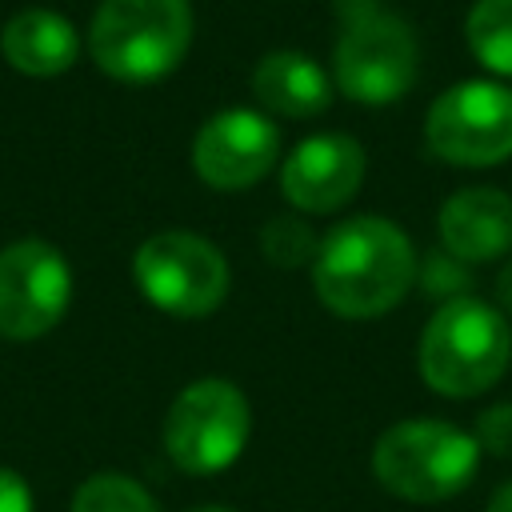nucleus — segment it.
<instances>
[{
    "instance_id": "nucleus-9",
    "label": "nucleus",
    "mask_w": 512,
    "mask_h": 512,
    "mask_svg": "<svg viewBox=\"0 0 512 512\" xmlns=\"http://www.w3.org/2000/svg\"><path fill=\"white\" fill-rule=\"evenodd\" d=\"M72 304V268L48 240H16L0 248V336L40 340Z\"/></svg>"
},
{
    "instance_id": "nucleus-14",
    "label": "nucleus",
    "mask_w": 512,
    "mask_h": 512,
    "mask_svg": "<svg viewBox=\"0 0 512 512\" xmlns=\"http://www.w3.org/2000/svg\"><path fill=\"white\" fill-rule=\"evenodd\" d=\"M0 52L16 72H24L32 80H48L76 64L80 36H76L72 20L60 16L56 8H24L4 24Z\"/></svg>"
},
{
    "instance_id": "nucleus-24",
    "label": "nucleus",
    "mask_w": 512,
    "mask_h": 512,
    "mask_svg": "<svg viewBox=\"0 0 512 512\" xmlns=\"http://www.w3.org/2000/svg\"><path fill=\"white\" fill-rule=\"evenodd\" d=\"M192 512H236V508H224V504H200V508H192Z\"/></svg>"
},
{
    "instance_id": "nucleus-11",
    "label": "nucleus",
    "mask_w": 512,
    "mask_h": 512,
    "mask_svg": "<svg viewBox=\"0 0 512 512\" xmlns=\"http://www.w3.org/2000/svg\"><path fill=\"white\" fill-rule=\"evenodd\" d=\"M368 172V156L348 132H316L296 140L280 160V192L304 216H328L356 200Z\"/></svg>"
},
{
    "instance_id": "nucleus-13",
    "label": "nucleus",
    "mask_w": 512,
    "mask_h": 512,
    "mask_svg": "<svg viewBox=\"0 0 512 512\" xmlns=\"http://www.w3.org/2000/svg\"><path fill=\"white\" fill-rule=\"evenodd\" d=\"M248 88L256 104L284 120H312L332 104V72H324L300 48H272L252 64Z\"/></svg>"
},
{
    "instance_id": "nucleus-23",
    "label": "nucleus",
    "mask_w": 512,
    "mask_h": 512,
    "mask_svg": "<svg viewBox=\"0 0 512 512\" xmlns=\"http://www.w3.org/2000/svg\"><path fill=\"white\" fill-rule=\"evenodd\" d=\"M336 8H340V20H344V16H356V12L380 8V0H336Z\"/></svg>"
},
{
    "instance_id": "nucleus-18",
    "label": "nucleus",
    "mask_w": 512,
    "mask_h": 512,
    "mask_svg": "<svg viewBox=\"0 0 512 512\" xmlns=\"http://www.w3.org/2000/svg\"><path fill=\"white\" fill-rule=\"evenodd\" d=\"M472 440L488 456H512V400L480 408V416L472 424Z\"/></svg>"
},
{
    "instance_id": "nucleus-1",
    "label": "nucleus",
    "mask_w": 512,
    "mask_h": 512,
    "mask_svg": "<svg viewBox=\"0 0 512 512\" xmlns=\"http://www.w3.org/2000/svg\"><path fill=\"white\" fill-rule=\"evenodd\" d=\"M416 272L408 232L384 216H348L328 228L308 268L316 300L340 320H376L400 308Z\"/></svg>"
},
{
    "instance_id": "nucleus-6",
    "label": "nucleus",
    "mask_w": 512,
    "mask_h": 512,
    "mask_svg": "<svg viewBox=\"0 0 512 512\" xmlns=\"http://www.w3.org/2000/svg\"><path fill=\"white\" fill-rule=\"evenodd\" d=\"M252 408L248 396L224 380L204 376L176 392L164 412V452L188 476H216L232 468L248 444Z\"/></svg>"
},
{
    "instance_id": "nucleus-16",
    "label": "nucleus",
    "mask_w": 512,
    "mask_h": 512,
    "mask_svg": "<svg viewBox=\"0 0 512 512\" xmlns=\"http://www.w3.org/2000/svg\"><path fill=\"white\" fill-rule=\"evenodd\" d=\"M68 512H160V504L140 480L120 472H96L76 488Z\"/></svg>"
},
{
    "instance_id": "nucleus-21",
    "label": "nucleus",
    "mask_w": 512,
    "mask_h": 512,
    "mask_svg": "<svg viewBox=\"0 0 512 512\" xmlns=\"http://www.w3.org/2000/svg\"><path fill=\"white\" fill-rule=\"evenodd\" d=\"M496 304L500 312H512V260H504V268L496 272Z\"/></svg>"
},
{
    "instance_id": "nucleus-12",
    "label": "nucleus",
    "mask_w": 512,
    "mask_h": 512,
    "mask_svg": "<svg viewBox=\"0 0 512 512\" xmlns=\"http://www.w3.org/2000/svg\"><path fill=\"white\" fill-rule=\"evenodd\" d=\"M436 236L460 264H488L512 252V196L492 184L452 192L436 212Z\"/></svg>"
},
{
    "instance_id": "nucleus-22",
    "label": "nucleus",
    "mask_w": 512,
    "mask_h": 512,
    "mask_svg": "<svg viewBox=\"0 0 512 512\" xmlns=\"http://www.w3.org/2000/svg\"><path fill=\"white\" fill-rule=\"evenodd\" d=\"M484 512H512V480H504V484L492 492V500H488Z\"/></svg>"
},
{
    "instance_id": "nucleus-5",
    "label": "nucleus",
    "mask_w": 512,
    "mask_h": 512,
    "mask_svg": "<svg viewBox=\"0 0 512 512\" xmlns=\"http://www.w3.org/2000/svg\"><path fill=\"white\" fill-rule=\"evenodd\" d=\"M132 280L152 308L180 320H200L228 300L232 268L228 256L208 236L188 228H168L136 248Z\"/></svg>"
},
{
    "instance_id": "nucleus-8",
    "label": "nucleus",
    "mask_w": 512,
    "mask_h": 512,
    "mask_svg": "<svg viewBox=\"0 0 512 512\" xmlns=\"http://www.w3.org/2000/svg\"><path fill=\"white\" fill-rule=\"evenodd\" d=\"M424 144L456 168H492L512 156V84L460 80L424 112Z\"/></svg>"
},
{
    "instance_id": "nucleus-10",
    "label": "nucleus",
    "mask_w": 512,
    "mask_h": 512,
    "mask_svg": "<svg viewBox=\"0 0 512 512\" xmlns=\"http://www.w3.org/2000/svg\"><path fill=\"white\" fill-rule=\"evenodd\" d=\"M280 164V128L268 112L232 104L212 112L192 140V168L216 192H244Z\"/></svg>"
},
{
    "instance_id": "nucleus-17",
    "label": "nucleus",
    "mask_w": 512,
    "mask_h": 512,
    "mask_svg": "<svg viewBox=\"0 0 512 512\" xmlns=\"http://www.w3.org/2000/svg\"><path fill=\"white\" fill-rule=\"evenodd\" d=\"M316 248L320 236L300 212H280L260 228V252L276 268H312Z\"/></svg>"
},
{
    "instance_id": "nucleus-19",
    "label": "nucleus",
    "mask_w": 512,
    "mask_h": 512,
    "mask_svg": "<svg viewBox=\"0 0 512 512\" xmlns=\"http://www.w3.org/2000/svg\"><path fill=\"white\" fill-rule=\"evenodd\" d=\"M468 264H460L456 256H448V252H436V256H428L424 260V272H416V280L444 304V300H456V296H468L464 288H468V272H464Z\"/></svg>"
},
{
    "instance_id": "nucleus-4",
    "label": "nucleus",
    "mask_w": 512,
    "mask_h": 512,
    "mask_svg": "<svg viewBox=\"0 0 512 512\" xmlns=\"http://www.w3.org/2000/svg\"><path fill=\"white\" fill-rule=\"evenodd\" d=\"M372 476L404 504H444L464 492L480 464L472 432L448 420L412 416L388 424L372 444Z\"/></svg>"
},
{
    "instance_id": "nucleus-3",
    "label": "nucleus",
    "mask_w": 512,
    "mask_h": 512,
    "mask_svg": "<svg viewBox=\"0 0 512 512\" xmlns=\"http://www.w3.org/2000/svg\"><path fill=\"white\" fill-rule=\"evenodd\" d=\"M192 32L188 0H100L88 24V52L120 84H156L180 68Z\"/></svg>"
},
{
    "instance_id": "nucleus-20",
    "label": "nucleus",
    "mask_w": 512,
    "mask_h": 512,
    "mask_svg": "<svg viewBox=\"0 0 512 512\" xmlns=\"http://www.w3.org/2000/svg\"><path fill=\"white\" fill-rule=\"evenodd\" d=\"M0 512H32V488L12 468H0Z\"/></svg>"
},
{
    "instance_id": "nucleus-2",
    "label": "nucleus",
    "mask_w": 512,
    "mask_h": 512,
    "mask_svg": "<svg viewBox=\"0 0 512 512\" xmlns=\"http://www.w3.org/2000/svg\"><path fill=\"white\" fill-rule=\"evenodd\" d=\"M512 360V328L496 304L476 296L444 300L416 344L420 380L452 400H468L500 384Z\"/></svg>"
},
{
    "instance_id": "nucleus-7",
    "label": "nucleus",
    "mask_w": 512,
    "mask_h": 512,
    "mask_svg": "<svg viewBox=\"0 0 512 512\" xmlns=\"http://www.w3.org/2000/svg\"><path fill=\"white\" fill-rule=\"evenodd\" d=\"M416 72V32L400 16L368 8L340 20V36L332 48V84L340 96L356 104H392L416 84Z\"/></svg>"
},
{
    "instance_id": "nucleus-15",
    "label": "nucleus",
    "mask_w": 512,
    "mask_h": 512,
    "mask_svg": "<svg viewBox=\"0 0 512 512\" xmlns=\"http://www.w3.org/2000/svg\"><path fill=\"white\" fill-rule=\"evenodd\" d=\"M468 52L496 80H512V0H476L464 16Z\"/></svg>"
}]
</instances>
